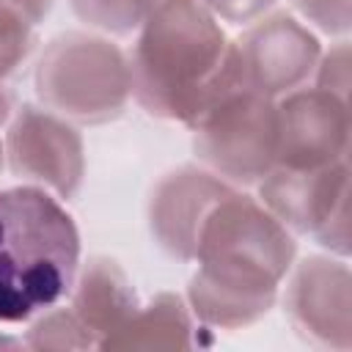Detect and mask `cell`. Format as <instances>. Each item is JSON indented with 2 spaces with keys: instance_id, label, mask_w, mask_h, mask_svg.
<instances>
[{
  "instance_id": "9",
  "label": "cell",
  "mask_w": 352,
  "mask_h": 352,
  "mask_svg": "<svg viewBox=\"0 0 352 352\" xmlns=\"http://www.w3.org/2000/svg\"><path fill=\"white\" fill-rule=\"evenodd\" d=\"M289 272L283 314L292 327L316 346L346 352L352 346V275L346 258L308 256Z\"/></svg>"
},
{
  "instance_id": "6",
  "label": "cell",
  "mask_w": 352,
  "mask_h": 352,
  "mask_svg": "<svg viewBox=\"0 0 352 352\" xmlns=\"http://www.w3.org/2000/svg\"><path fill=\"white\" fill-rule=\"evenodd\" d=\"M261 206L292 234H311L322 248L349 253V165L346 160L294 170L275 165L258 182Z\"/></svg>"
},
{
  "instance_id": "7",
  "label": "cell",
  "mask_w": 352,
  "mask_h": 352,
  "mask_svg": "<svg viewBox=\"0 0 352 352\" xmlns=\"http://www.w3.org/2000/svg\"><path fill=\"white\" fill-rule=\"evenodd\" d=\"M3 154L14 176L50 190L58 198L77 195L85 176V143L63 116L22 104L6 132Z\"/></svg>"
},
{
  "instance_id": "23",
  "label": "cell",
  "mask_w": 352,
  "mask_h": 352,
  "mask_svg": "<svg viewBox=\"0 0 352 352\" xmlns=\"http://www.w3.org/2000/svg\"><path fill=\"white\" fill-rule=\"evenodd\" d=\"M6 165V154H3V143H0V168Z\"/></svg>"
},
{
  "instance_id": "12",
  "label": "cell",
  "mask_w": 352,
  "mask_h": 352,
  "mask_svg": "<svg viewBox=\"0 0 352 352\" xmlns=\"http://www.w3.org/2000/svg\"><path fill=\"white\" fill-rule=\"evenodd\" d=\"M140 300L116 258L94 256L77 270V280L72 286V311L94 336L96 346L113 336L118 327L129 322L138 311Z\"/></svg>"
},
{
  "instance_id": "21",
  "label": "cell",
  "mask_w": 352,
  "mask_h": 352,
  "mask_svg": "<svg viewBox=\"0 0 352 352\" xmlns=\"http://www.w3.org/2000/svg\"><path fill=\"white\" fill-rule=\"evenodd\" d=\"M11 110H14V102H11V94H8V88L0 82V126L11 118Z\"/></svg>"
},
{
  "instance_id": "22",
  "label": "cell",
  "mask_w": 352,
  "mask_h": 352,
  "mask_svg": "<svg viewBox=\"0 0 352 352\" xmlns=\"http://www.w3.org/2000/svg\"><path fill=\"white\" fill-rule=\"evenodd\" d=\"M3 346H22V338H11V336L0 333V349H3Z\"/></svg>"
},
{
  "instance_id": "13",
  "label": "cell",
  "mask_w": 352,
  "mask_h": 352,
  "mask_svg": "<svg viewBox=\"0 0 352 352\" xmlns=\"http://www.w3.org/2000/svg\"><path fill=\"white\" fill-rule=\"evenodd\" d=\"M192 311L176 292H160L129 316L124 327L107 336L99 349H190Z\"/></svg>"
},
{
  "instance_id": "2",
  "label": "cell",
  "mask_w": 352,
  "mask_h": 352,
  "mask_svg": "<svg viewBox=\"0 0 352 352\" xmlns=\"http://www.w3.org/2000/svg\"><path fill=\"white\" fill-rule=\"evenodd\" d=\"M132 96L165 121L192 126L234 88H245L234 41L201 0H160L129 55Z\"/></svg>"
},
{
  "instance_id": "4",
  "label": "cell",
  "mask_w": 352,
  "mask_h": 352,
  "mask_svg": "<svg viewBox=\"0 0 352 352\" xmlns=\"http://www.w3.org/2000/svg\"><path fill=\"white\" fill-rule=\"evenodd\" d=\"M41 107L72 124H107L126 110L132 72L126 52L104 36L66 30L55 36L33 72Z\"/></svg>"
},
{
  "instance_id": "15",
  "label": "cell",
  "mask_w": 352,
  "mask_h": 352,
  "mask_svg": "<svg viewBox=\"0 0 352 352\" xmlns=\"http://www.w3.org/2000/svg\"><path fill=\"white\" fill-rule=\"evenodd\" d=\"M22 344L30 349H88V346H96L94 336L85 330V324L77 319V314L72 308H55V305L33 316Z\"/></svg>"
},
{
  "instance_id": "17",
  "label": "cell",
  "mask_w": 352,
  "mask_h": 352,
  "mask_svg": "<svg viewBox=\"0 0 352 352\" xmlns=\"http://www.w3.org/2000/svg\"><path fill=\"white\" fill-rule=\"evenodd\" d=\"M305 22L330 36H346L352 25V0H292Z\"/></svg>"
},
{
  "instance_id": "16",
  "label": "cell",
  "mask_w": 352,
  "mask_h": 352,
  "mask_svg": "<svg viewBox=\"0 0 352 352\" xmlns=\"http://www.w3.org/2000/svg\"><path fill=\"white\" fill-rule=\"evenodd\" d=\"M36 47V25L22 14L0 6V82L11 77Z\"/></svg>"
},
{
  "instance_id": "1",
  "label": "cell",
  "mask_w": 352,
  "mask_h": 352,
  "mask_svg": "<svg viewBox=\"0 0 352 352\" xmlns=\"http://www.w3.org/2000/svg\"><path fill=\"white\" fill-rule=\"evenodd\" d=\"M294 256V234L234 187L201 226L187 305L209 327L242 330L270 314Z\"/></svg>"
},
{
  "instance_id": "19",
  "label": "cell",
  "mask_w": 352,
  "mask_h": 352,
  "mask_svg": "<svg viewBox=\"0 0 352 352\" xmlns=\"http://www.w3.org/2000/svg\"><path fill=\"white\" fill-rule=\"evenodd\" d=\"M217 19L234 22V25H248L256 22L258 16H264L275 0H201Z\"/></svg>"
},
{
  "instance_id": "10",
  "label": "cell",
  "mask_w": 352,
  "mask_h": 352,
  "mask_svg": "<svg viewBox=\"0 0 352 352\" xmlns=\"http://www.w3.org/2000/svg\"><path fill=\"white\" fill-rule=\"evenodd\" d=\"M278 110V157L275 165L308 170L349 154V107L316 85L294 88L275 99Z\"/></svg>"
},
{
  "instance_id": "18",
  "label": "cell",
  "mask_w": 352,
  "mask_h": 352,
  "mask_svg": "<svg viewBox=\"0 0 352 352\" xmlns=\"http://www.w3.org/2000/svg\"><path fill=\"white\" fill-rule=\"evenodd\" d=\"M314 74H316V82H314L316 88L330 91L338 99H346V91H349V41L341 38L327 52H322Z\"/></svg>"
},
{
  "instance_id": "8",
  "label": "cell",
  "mask_w": 352,
  "mask_h": 352,
  "mask_svg": "<svg viewBox=\"0 0 352 352\" xmlns=\"http://www.w3.org/2000/svg\"><path fill=\"white\" fill-rule=\"evenodd\" d=\"M242 85L270 99L308 82L322 55L319 38L292 14L258 16L234 41Z\"/></svg>"
},
{
  "instance_id": "14",
  "label": "cell",
  "mask_w": 352,
  "mask_h": 352,
  "mask_svg": "<svg viewBox=\"0 0 352 352\" xmlns=\"http://www.w3.org/2000/svg\"><path fill=\"white\" fill-rule=\"evenodd\" d=\"M157 3L160 0H69L80 22L110 36L138 33Z\"/></svg>"
},
{
  "instance_id": "20",
  "label": "cell",
  "mask_w": 352,
  "mask_h": 352,
  "mask_svg": "<svg viewBox=\"0 0 352 352\" xmlns=\"http://www.w3.org/2000/svg\"><path fill=\"white\" fill-rule=\"evenodd\" d=\"M0 6H6V8H11V11H16V14H22L30 25H38V22L50 14L52 0H0Z\"/></svg>"
},
{
  "instance_id": "11",
  "label": "cell",
  "mask_w": 352,
  "mask_h": 352,
  "mask_svg": "<svg viewBox=\"0 0 352 352\" xmlns=\"http://www.w3.org/2000/svg\"><path fill=\"white\" fill-rule=\"evenodd\" d=\"M234 187L206 168L182 165L165 173L148 198V228L157 245L179 261H192L198 234L214 204Z\"/></svg>"
},
{
  "instance_id": "5",
  "label": "cell",
  "mask_w": 352,
  "mask_h": 352,
  "mask_svg": "<svg viewBox=\"0 0 352 352\" xmlns=\"http://www.w3.org/2000/svg\"><path fill=\"white\" fill-rule=\"evenodd\" d=\"M192 129V151L206 170L231 187H253L278 157L275 99L234 88L206 107Z\"/></svg>"
},
{
  "instance_id": "3",
  "label": "cell",
  "mask_w": 352,
  "mask_h": 352,
  "mask_svg": "<svg viewBox=\"0 0 352 352\" xmlns=\"http://www.w3.org/2000/svg\"><path fill=\"white\" fill-rule=\"evenodd\" d=\"M80 231L58 195L22 184L0 190V322L19 324L72 294Z\"/></svg>"
}]
</instances>
